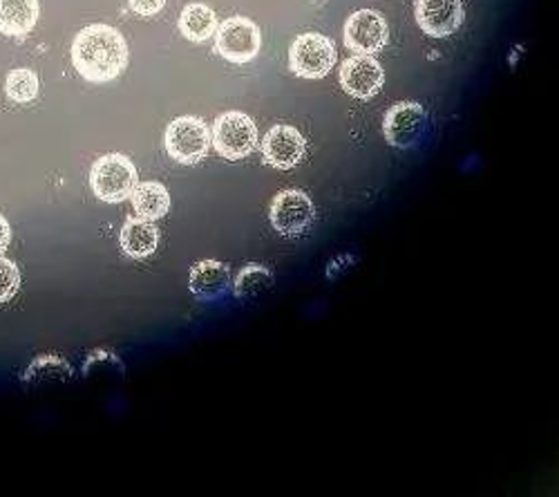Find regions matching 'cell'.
<instances>
[{
    "label": "cell",
    "mask_w": 559,
    "mask_h": 497,
    "mask_svg": "<svg viewBox=\"0 0 559 497\" xmlns=\"http://www.w3.org/2000/svg\"><path fill=\"white\" fill-rule=\"evenodd\" d=\"M269 217L277 234L300 236L311 227L313 222V202L305 191H298V189L283 191L273 198Z\"/></svg>",
    "instance_id": "ba28073f"
},
{
    "label": "cell",
    "mask_w": 559,
    "mask_h": 497,
    "mask_svg": "<svg viewBox=\"0 0 559 497\" xmlns=\"http://www.w3.org/2000/svg\"><path fill=\"white\" fill-rule=\"evenodd\" d=\"M388 38V21L374 10H360L352 14L345 25V45L354 55H377L385 48Z\"/></svg>",
    "instance_id": "9c48e42d"
},
{
    "label": "cell",
    "mask_w": 559,
    "mask_h": 497,
    "mask_svg": "<svg viewBox=\"0 0 559 497\" xmlns=\"http://www.w3.org/2000/svg\"><path fill=\"white\" fill-rule=\"evenodd\" d=\"M211 142L228 162H238L249 157L258 146V128L255 121L238 110L224 113L215 119V126L211 130Z\"/></svg>",
    "instance_id": "3957f363"
},
{
    "label": "cell",
    "mask_w": 559,
    "mask_h": 497,
    "mask_svg": "<svg viewBox=\"0 0 559 497\" xmlns=\"http://www.w3.org/2000/svg\"><path fill=\"white\" fill-rule=\"evenodd\" d=\"M383 81H385V72L381 63L369 55L349 57L341 66V85L349 97H356V99L374 97L383 87Z\"/></svg>",
    "instance_id": "30bf717a"
},
{
    "label": "cell",
    "mask_w": 559,
    "mask_h": 497,
    "mask_svg": "<svg viewBox=\"0 0 559 497\" xmlns=\"http://www.w3.org/2000/svg\"><path fill=\"white\" fill-rule=\"evenodd\" d=\"M90 187H92V193H95L99 200L110 204L130 200L136 187V168L121 153L104 155L92 164Z\"/></svg>",
    "instance_id": "7a4b0ae2"
},
{
    "label": "cell",
    "mask_w": 559,
    "mask_h": 497,
    "mask_svg": "<svg viewBox=\"0 0 559 497\" xmlns=\"http://www.w3.org/2000/svg\"><path fill=\"white\" fill-rule=\"evenodd\" d=\"M10 238H12V229H10V222L0 215V256L5 253L8 245H10Z\"/></svg>",
    "instance_id": "603a6c76"
},
{
    "label": "cell",
    "mask_w": 559,
    "mask_h": 497,
    "mask_svg": "<svg viewBox=\"0 0 559 497\" xmlns=\"http://www.w3.org/2000/svg\"><path fill=\"white\" fill-rule=\"evenodd\" d=\"M128 5L139 16H155L164 10L166 0H128Z\"/></svg>",
    "instance_id": "7402d4cb"
},
{
    "label": "cell",
    "mask_w": 559,
    "mask_h": 497,
    "mask_svg": "<svg viewBox=\"0 0 559 497\" xmlns=\"http://www.w3.org/2000/svg\"><path fill=\"white\" fill-rule=\"evenodd\" d=\"M40 16L38 0H0V34L23 38Z\"/></svg>",
    "instance_id": "9a60e30c"
},
{
    "label": "cell",
    "mask_w": 559,
    "mask_h": 497,
    "mask_svg": "<svg viewBox=\"0 0 559 497\" xmlns=\"http://www.w3.org/2000/svg\"><path fill=\"white\" fill-rule=\"evenodd\" d=\"M189 287L200 300H217L230 289V271L219 260H202L191 269Z\"/></svg>",
    "instance_id": "4fadbf2b"
},
{
    "label": "cell",
    "mask_w": 559,
    "mask_h": 497,
    "mask_svg": "<svg viewBox=\"0 0 559 497\" xmlns=\"http://www.w3.org/2000/svg\"><path fill=\"white\" fill-rule=\"evenodd\" d=\"M217 27V14L204 3L186 5L179 14V32L183 38H189L193 43H204L213 38Z\"/></svg>",
    "instance_id": "2e32d148"
},
{
    "label": "cell",
    "mask_w": 559,
    "mask_h": 497,
    "mask_svg": "<svg viewBox=\"0 0 559 497\" xmlns=\"http://www.w3.org/2000/svg\"><path fill=\"white\" fill-rule=\"evenodd\" d=\"M336 45L322 34H302L289 50V66L302 79H322L336 66Z\"/></svg>",
    "instance_id": "8992f818"
},
{
    "label": "cell",
    "mask_w": 559,
    "mask_h": 497,
    "mask_svg": "<svg viewBox=\"0 0 559 497\" xmlns=\"http://www.w3.org/2000/svg\"><path fill=\"white\" fill-rule=\"evenodd\" d=\"M72 66L90 83H108L128 68V43L110 25H90L72 43Z\"/></svg>",
    "instance_id": "6da1fadb"
},
{
    "label": "cell",
    "mask_w": 559,
    "mask_h": 497,
    "mask_svg": "<svg viewBox=\"0 0 559 497\" xmlns=\"http://www.w3.org/2000/svg\"><path fill=\"white\" fill-rule=\"evenodd\" d=\"M21 289V271L14 260L0 256V305L12 300Z\"/></svg>",
    "instance_id": "44dd1931"
},
{
    "label": "cell",
    "mask_w": 559,
    "mask_h": 497,
    "mask_svg": "<svg viewBox=\"0 0 559 497\" xmlns=\"http://www.w3.org/2000/svg\"><path fill=\"white\" fill-rule=\"evenodd\" d=\"M74 377L72 366L63 356L45 354L32 360V366L23 375L25 386H48V383H68Z\"/></svg>",
    "instance_id": "e0dca14e"
},
{
    "label": "cell",
    "mask_w": 559,
    "mask_h": 497,
    "mask_svg": "<svg viewBox=\"0 0 559 497\" xmlns=\"http://www.w3.org/2000/svg\"><path fill=\"white\" fill-rule=\"evenodd\" d=\"M260 27L247 16H233L215 32V50L230 63L253 61L260 52Z\"/></svg>",
    "instance_id": "5b68a950"
},
{
    "label": "cell",
    "mask_w": 559,
    "mask_h": 497,
    "mask_svg": "<svg viewBox=\"0 0 559 497\" xmlns=\"http://www.w3.org/2000/svg\"><path fill=\"white\" fill-rule=\"evenodd\" d=\"M159 247V229L153 220L130 217L121 229V249L134 260L151 258Z\"/></svg>",
    "instance_id": "5bb4252c"
},
{
    "label": "cell",
    "mask_w": 559,
    "mask_h": 497,
    "mask_svg": "<svg viewBox=\"0 0 559 497\" xmlns=\"http://www.w3.org/2000/svg\"><path fill=\"white\" fill-rule=\"evenodd\" d=\"M414 16L426 34L445 38L461 27L463 5L461 0H416Z\"/></svg>",
    "instance_id": "8fae6325"
},
{
    "label": "cell",
    "mask_w": 559,
    "mask_h": 497,
    "mask_svg": "<svg viewBox=\"0 0 559 497\" xmlns=\"http://www.w3.org/2000/svg\"><path fill=\"white\" fill-rule=\"evenodd\" d=\"M428 130V115L421 104L401 102L392 106L383 121V132L390 146L394 149H414L424 140Z\"/></svg>",
    "instance_id": "52a82bcc"
},
{
    "label": "cell",
    "mask_w": 559,
    "mask_h": 497,
    "mask_svg": "<svg viewBox=\"0 0 559 497\" xmlns=\"http://www.w3.org/2000/svg\"><path fill=\"white\" fill-rule=\"evenodd\" d=\"M164 144L175 162L183 166H195L206 157L211 149V128L200 117H179L166 128Z\"/></svg>",
    "instance_id": "277c9868"
},
{
    "label": "cell",
    "mask_w": 559,
    "mask_h": 497,
    "mask_svg": "<svg viewBox=\"0 0 559 497\" xmlns=\"http://www.w3.org/2000/svg\"><path fill=\"white\" fill-rule=\"evenodd\" d=\"M132 209L139 217L144 220H162L168 209H170V196L168 189L159 182H144V185H136L132 196Z\"/></svg>",
    "instance_id": "ac0fdd59"
},
{
    "label": "cell",
    "mask_w": 559,
    "mask_h": 497,
    "mask_svg": "<svg viewBox=\"0 0 559 497\" xmlns=\"http://www.w3.org/2000/svg\"><path fill=\"white\" fill-rule=\"evenodd\" d=\"M307 151L305 138L294 126H273L262 142V155L273 168H294Z\"/></svg>",
    "instance_id": "7c38bea8"
},
{
    "label": "cell",
    "mask_w": 559,
    "mask_h": 497,
    "mask_svg": "<svg viewBox=\"0 0 559 497\" xmlns=\"http://www.w3.org/2000/svg\"><path fill=\"white\" fill-rule=\"evenodd\" d=\"M38 76L34 70H27V68H19V70H12L8 74V81H5V93L12 102L16 104H29L38 97Z\"/></svg>",
    "instance_id": "ffe728a7"
},
{
    "label": "cell",
    "mask_w": 559,
    "mask_h": 497,
    "mask_svg": "<svg viewBox=\"0 0 559 497\" xmlns=\"http://www.w3.org/2000/svg\"><path fill=\"white\" fill-rule=\"evenodd\" d=\"M273 287V274L262 264H249L245 267L236 283H233V292L240 300H255L264 296Z\"/></svg>",
    "instance_id": "d6986e66"
}]
</instances>
